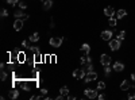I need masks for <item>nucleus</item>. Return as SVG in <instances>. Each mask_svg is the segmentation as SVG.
<instances>
[{
    "mask_svg": "<svg viewBox=\"0 0 135 100\" xmlns=\"http://www.w3.org/2000/svg\"><path fill=\"white\" fill-rule=\"evenodd\" d=\"M108 42H109V43H108V46H109V49H111L112 51L119 50V49H120V46H122V41H119L118 38L111 39V41H108Z\"/></svg>",
    "mask_w": 135,
    "mask_h": 100,
    "instance_id": "f257e3e1",
    "label": "nucleus"
},
{
    "mask_svg": "<svg viewBox=\"0 0 135 100\" xmlns=\"http://www.w3.org/2000/svg\"><path fill=\"white\" fill-rule=\"evenodd\" d=\"M49 43H50L51 47L57 49V47H60L62 45V38H60V37H51L50 41H49Z\"/></svg>",
    "mask_w": 135,
    "mask_h": 100,
    "instance_id": "f03ea898",
    "label": "nucleus"
},
{
    "mask_svg": "<svg viewBox=\"0 0 135 100\" xmlns=\"http://www.w3.org/2000/svg\"><path fill=\"white\" fill-rule=\"evenodd\" d=\"M97 79V73L95 72V70H91V72H88V73H85V83H91V81H95Z\"/></svg>",
    "mask_w": 135,
    "mask_h": 100,
    "instance_id": "7ed1b4c3",
    "label": "nucleus"
},
{
    "mask_svg": "<svg viewBox=\"0 0 135 100\" xmlns=\"http://www.w3.org/2000/svg\"><path fill=\"white\" fill-rule=\"evenodd\" d=\"M84 93H85V96L88 99H96L99 96L97 95V91L96 89H92V88H86V89L84 91Z\"/></svg>",
    "mask_w": 135,
    "mask_h": 100,
    "instance_id": "20e7f679",
    "label": "nucleus"
},
{
    "mask_svg": "<svg viewBox=\"0 0 135 100\" xmlns=\"http://www.w3.org/2000/svg\"><path fill=\"white\" fill-rule=\"evenodd\" d=\"M111 61H112V58L109 57L108 54H101L100 55V64L103 66H108L111 64Z\"/></svg>",
    "mask_w": 135,
    "mask_h": 100,
    "instance_id": "39448f33",
    "label": "nucleus"
},
{
    "mask_svg": "<svg viewBox=\"0 0 135 100\" xmlns=\"http://www.w3.org/2000/svg\"><path fill=\"white\" fill-rule=\"evenodd\" d=\"M73 77H74V79H77V80L84 79V77H85V70H84V68H83V69H74V70H73Z\"/></svg>",
    "mask_w": 135,
    "mask_h": 100,
    "instance_id": "423d86ee",
    "label": "nucleus"
},
{
    "mask_svg": "<svg viewBox=\"0 0 135 100\" xmlns=\"http://www.w3.org/2000/svg\"><path fill=\"white\" fill-rule=\"evenodd\" d=\"M100 37H101V39H103V41H111L112 31H109V30H104V31H101Z\"/></svg>",
    "mask_w": 135,
    "mask_h": 100,
    "instance_id": "0eeeda50",
    "label": "nucleus"
},
{
    "mask_svg": "<svg viewBox=\"0 0 135 100\" xmlns=\"http://www.w3.org/2000/svg\"><path fill=\"white\" fill-rule=\"evenodd\" d=\"M104 15L107 16V18H112V16H114L115 15V9H114V7H105L104 8Z\"/></svg>",
    "mask_w": 135,
    "mask_h": 100,
    "instance_id": "6e6552de",
    "label": "nucleus"
},
{
    "mask_svg": "<svg viewBox=\"0 0 135 100\" xmlns=\"http://www.w3.org/2000/svg\"><path fill=\"white\" fill-rule=\"evenodd\" d=\"M114 69L115 72H123V69H124V64L123 62H120V61H116L115 64H114Z\"/></svg>",
    "mask_w": 135,
    "mask_h": 100,
    "instance_id": "1a4fd4ad",
    "label": "nucleus"
},
{
    "mask_svg": "<svg viewBox=\"0 0 135 100\" xmlns=\"http://www.w3.org/2000/svg\"><path fill=\"white\" fill-rule=\"evenodd\" d=\"M14 16L16 18V19H23V20H26L27 18H28V15H26L23 11H20V9H18V11H15V14H14Z\"/></svg>",
    "mask_w": 135,
    "mask_h": 100,
    "instance_id": "9d476101",
    "label": "nucleus"
},
{
    "mask_svg": "<svg viewBox=\"0 0 135 100\" xmlns=\"http://www.w3.org/2000/svg\"><path fill=\"white\" fill-rule=\"evenodd\" d=\"M130 88H131V83L128 80H123L122 81V84H120V89L122 91H128Z\"/></svg>",
    "mask_w": 135,
    "mask_h": 100,
    "instance_id": "9b49d317",
    "label": "nucleus"
},
{
    "mask_svg": "<svg viewBox=\"0 0 135 100\" xmlns=\"http://www.w3.org/2000/svg\"><path fill=\"white\" fill-rule=\"evenodd\" d=\"M23 19H16L15 20V23H14V28L16 30V31H19V30H22L23 28Z\"/></svg>",
    "mask_w": 135,
    "mask_h": 100,
    "instance_id": "f8f14e48",
    "label": "nucleus"
},
{
    "mask_svg": "<svg viewBox=\"0 0 135 100\" xmlns=\"http://www.w3.org/2000/svg\"><path fill=\"white\" fill-rule=\"evenodd\" d=\"M19 85L23 88V91H30V89H31V83L27 81V80H26V81H22Z\"/></svg>",
    "mask_w": 135,
    "mask_h": 100,
    "instance_id": "ddd939ff",
    "label": "nucleus"
},
{
    "mask_svg": "<svg viewBox=\"0 0 135 100\" xmlns=\"http://www.w3.org/2000/svg\"><path fill=\"white\" fill-rule=\"evenodd\" d=\"M127 15V11L126 9H119L118 12H116V19H123Z\"/></svg>",
    "mask_w": 135,
    "mask_h": 100,
    "instance_id": "4468645a",
    "label": "nucleus"
},
{
    "mask_svg": "<svg viewBox=\"0 0 135 100\" xmlns=\"http://www.w3.org/2000/svg\"><path fill=\"white\" fill-rule=\"evenodd\" d=\"M51 6H53V2H51V0H45V2H43V9L45 11H47V9H50L51 8Z\"/></svg>",
    "mask_w": 135,
    "mask_h": 100,
    "instance_id": "2eb2a0df",
    "label": "nucleus"
},
{
    "mask_svg": "<svg viewBox=\"0 0 135 100\" xmlns=\"http://www.w3.org/2000/svg\"><path fill=\"white\" fill-rule=\"evenodd\" d=\"M84 70H85V73H88V72H91V70H93V64H92V62H88V64H84Z\"/></svg>",
    "mask_w": 135,
    "mask_h": 100,
    "instance_id": "dca6fc26",
    "label": "nucleus"
},
{
    "mask_svg": "<svg viewBox=\"0 0 135 100\" xmlns=\"http://www.w3.org/2000/svg\"><path fill=\"white\" fill-rule=\"evenodd\" d=\"M9 97H11V99H18V97H19V91H18V89H11Z\"/></svg>",
    "mask_w": 135,
    "mask_h": 100,
    "instance_id": "f3484780",
    "label": "nucleus"
},
{
    "mask_svg": "<svg viewBox=\"0 0 135 100\" xmlns=\"http://www.w3.org/2000/svg\"><path fill=\"white\" fill-rule=\"evenodd\" d=\"M81 51H84L85 54H89V51H91V46H89L88 43H84V45L81 46Z\"/></svg>",
    "mask_w": 135,
    "mask_h": 100,
    "instance_id": "a211bd4d",
    "label": "nucleus"
},
{
    "mask_svg": "<svg viewBox=\"0 0 135 100\" xmlns=\"http://www.w3.org/2000/svg\"><path fill=\"white\" fill-rule=\"evenodd\" d=\"M80 62L84 65V64H88V62H92V58L91 57H89V55L86 54L85 55V57H81V60H80Z\"/></svg>",
    "mask_w": 135,
    "mask_h": 100,
    "instance_id": "6ab92c4d",
    "label": "nucleus"
},
{
    "mask_svg": "<svg viewBox=\"0 0 135 100\" xmlns=\"http://www.w3.org/2000/svg\"><path fill=\"white\" fill-rule=\"evenodd\" d=\"M108 26H111V27H116L118 26V22H116V19L112 16V18H109V20H108Z\"/></svg>",
    "mask_w": 135,
    "mask_h": 100,
    "instance_id": "aec40b11",
    "label": "nucleus"
},
{
    "mask_svg": "<svg viewBox=\"0 0 135 100\" xmlns=\"http://www.w3.org/2000/svg\"><path fill=\"white\" fill-rule=\"evenodd\" d=\"M30 41L31 42H38L39 41V34H38V32H34V34L30 37Z\"/></svg>",
    "mask_w": 135,
    "mask_h": 100,
    "instance_id": "412c9836",
    "label": "nucleus"
},
{
    "mask_svg": "<svg viewBox=\"0 0 135 100\" xmlns=\"http://www.w3.org/2000/svg\"><path fill=\"white\" fill-rule=\"evenodd\" d=\"M60 93L62 96H68V93H69V88H68V87H62L60 89Z\"/></svg>",
    "mask_w": 135,
    "mask_h": 100,
    "instance_id": "4be33fe9",
    "label": "nucleus"
},
{
    "mask_svg": "<svg viewBox=\"0 0 135 100\" xmlns=\"http://www.w3.org/2000/svg\"><path fill=\"white\" fill-rule=\"evenodd\" d=\"M28 49H30V50H31L34 54H39V53H41V49H39L38 46H30Z\"/></svg>",
    "mask_w": 135,
    "mask_h": 100,
    "instance_id": "5701e85b",
    "label": "nucleus"
},
{
    "mask_svg": "<svg viewBox=\"0 0 135 100\" xmlns=\"http://www.w3.org/2000/svg\"><path fill=\"white\" fill-rule=\"evenodd\" d=\"M25 57H26V54H25L23 51H20V53L18 54V61H19V62H25Z\"/></svg>",
    "mask_w": 135,
    "mask_h": 100,
    "instance_id": "b1692460",
    "label": "nucleus"
},
{
    "mask_svg": "<svg viewBox=\"0 0 135 100\" xmlns=\"http://www.w3.org/2000/svg\"><path fill=\"white\" fill-rule=\"evenodd\" d=\"M97 89L100 91V89H105V83L104 81H99L97 83Z\"/></svg>",
    "mask_w": 135,
    "mask_h": 100,
    "instance_id": "393cba45",
    "label": "nucleus"
},
{
    "mask_svg": "<svg viewBox=\"0 0 135 100\" xmlns=\"http://www.w3.org/2000/svg\"><path fill=\"white\" fill-rule=\"evenodd\" d=\"M116 38H118L119 41H123V39L126 38V31H120V32H119V35H118Z\"/></svg>",
    "mask_w": 135,
    "mask_h": 100,
    "instance_id": "a878e982",
    "label": "nucleus"
},
{
    "mask_svg": "<svg viewBox=\"0 0 135 100\" xmlns=\"http://www.w3.org/2000/svg\"><path fill=\"white\" fill-rule=\"evenodd\" d=\"M19 8H20V9L27 8V3H26V2H23V0H20V2H19Z\"/></svg>",
    "mask_w": 135,
    "mask_h": 100,
    "instance_id": "bb28decb",
    "label": "nucleus"
},
{
    "mask_svg": "<svg viewBox=\"0 0 135 100\" xmlns=\"http://www.w3.org/2000/svg\"><path fill=\"white\" fill-rule=\"evenodd\" d=\"M111 70H112V69L109 68V65H108V66H104V73H105V76H107V77L111 74Z\"/></svg>",
    "mask_w": 135,
    "mask_h": 100,
    "instance_id": "cd10ccee",
    "label": "nucleus"
},
{
    "mask_svg": "<svg viewBox=\"0 0 135 100\" xmlns=\"http://www.w3.org/2000/svg\"><path fill=\"white\" fill-rule=\"evenodd\" d=\"M0 79H2L3 81H4L6 79H7V73L4 72V69H2V73H0Z\"/></svg>",
    "mask_w": 135,
    "mask_h": 100,
    "instance_id": "c85d7f7f",
    "label": "nucleus"
},
{
    "mask_svg": "<svg viewBox=\"0 0 135 100\" xmlns=\"http://www.w3.org/2000/svg\"><path fill=\"white\" fill-rule=\"evenodd\" d=\"M7 3H8V4H11V6H15V4H18V3H19V0H7Z\"/></svg>",
    "mask_w": 135,
    "mask_h": 100,
    "instance_id": "c756f323",
    "label": "nucleus"
},
{
    "mask_svg": "<svg viewBox=\"0 0 135 100\" xmlns=\"http://www.w3.org/2000/svg\"><path fill=\"white\" fill-rule=\"evenodd\" d=\"M22 46H23V47H30V42L28 41H23V42H22Z\"/></svg>",
    "mask_w": 135,
    "mask_h": 100,
    "instance_id": "7c9ffc66",
    "label": "nucleus"
},
{
    "mask_svg": "<svg viewBox=\"0 0 135 100\" xmlns=\"http://www.w3.org/2000/svg\"><path fill=\"white\" fill-rule=\"evenodd\" d=\"M127 97H128L130 100H135V92H130Z\"/></svg>",
    "mask_w": 135,
    "mask_h": 100,
    "instance_id": "2f4dec72",
    "label": "nucleus"
},
{
    "mask_svg": "<svg viewBox=\"0 0 135 100\" xmlns=\"http://www.w3.org/2000/svg\"><path fill=\"white\" fill-rule=\"evenodd\" d=\"M43 96L42 95H34V96H31V100H38V99H42Z\"/></svg>",
    "mask_w": 135,
    "mask_h": 100,
    "instance_id": "473e14b6",
    "label": "nucleus"
},
{
    "mask_svg": "<svg viewBox=\"0 0 135 100\" xmlns=\"http://www.w3.org/2000/svg\"><path fill=\"white\" fill-rule=\"evenodd\" d=\"M2 16H8V11H7L6 8L2 9Z\"/></svg>",
    "mask_w": 135,
    "mask_h": 100,
    "instance_id": "72a5a7b5",
    "label": "nucleus"
},
{
    "mask_svg": "<svg viewBox=\"0 0 135 100\" xmlns=\"http://www.w3.org/2000/svg\"><path fill=\"white\" fill-rule=\"evenodd\" d=\"M97 99H99V100H104V99H105V95H104V93H100V95L97 96Z\"/></svg>",
    "mask_w": 135,
    "mask_h": 100,
    "instance_id": "f704fd0d",
    "label": "nucleus"
},
{
    "mask_svg": "<svg viewBox=\"0 0 135 100\" xmlns=\"http://www.w3.org/2000/svg\"><path fill=\"white\" fill-rule=\"evenodd\" d=\"M46 93H47V89H45V88H43V89H41V95L42 96H46Z\"/></svg>",
    "mask_w": 135,
    "mask_h": 100,
    "instance_id": "c9c22d12",
    "label": "nucleus"
},
{
    "mask_svg": "<svg viewBox=\"0 0 135 100\" xmlns=\"http://www.w3.org/2000/svg\"><path fill=\"white\" fill-rule=\"evenodd\" d=\"M131 80L135 83V72H132V73H131Z\"/></svg>",
    "mask_w": 135,
    "mask_h": 100,
    "instance_id": "e433bc0d",
    "label": "nucleus"
}]
</instances>
